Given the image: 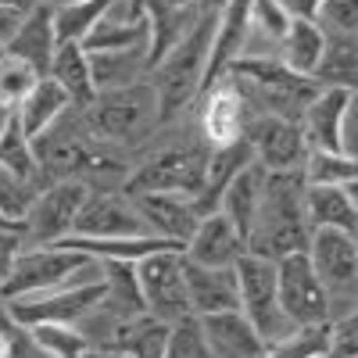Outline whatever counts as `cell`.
<instances>
[{
  "label": "cell",
  "mask_w": 358,
  "mask_h": 358,
  "mask_svg": "<svg viewBox=\"0 0 358 358\" xmlns=\"http://www.w3.org/2000/svg\"><path fill=\"white\" fill-rule=\"evenodd\" d=\"M54 47H57V36H54V8H36V11H29V15L18 22L15 36L4 43L8 54L22 57V62L33 65L40 76H47V69H50Z\"/></svg>",
  "instance_id": "cell-23"
},
{
  "label": "cell",
  "mask_w": 358,
  "mask_h": 358,
  "mask_svg": "<svg viewBox=\"0 0 358 358\" xmlns=\"http://www.w3.org/2000/svg\"><path fill=\"white\" fill-rule=\"evenodd\" d=\"M129 201H133L147 233L162 236V241H172L179 248L190 241V233L201 222L194 197H183V194H140V197H129Z\"/></svg>",
  "instance_id": "cell-16"
},
{
  "label": "cell",
  "mask_w": 358,
  "mask_h": 358,
  "mask_svg": "<svg viewBox=\"0 0 358 358\" xmlns=\"http://www.w3.org/2000/svg\"><path fill=\"white\" fill-rule=\"evenodd\" d=\"M115 0H72V4H54V36L57 43H83Z\"/></svg>",
  "instance_id": "cell-32"
},
{
  "label": "cell",
  "mask_w": 358,
  "mask_h": 358,
  "mask_svg": "<svg viewBox=\"0 0 358 358\" xmlns=\"http://www.w3.org/2000/svg\"><path fill=\"white\" fill-rule=\"evenodd\" d=\"M54 4H62V0H0V8L15 11L18 18H25L29 11H36V8H54Z\"/></svg>",
  "instance_id": "cell-44"
},
{
  "label": "cell",
  "mask_w": 358,
  "mask_h": 358,
  "mask_svg": "<svg viewBox=\"0 0 358 358\" xmlns=\"http://www.w3.org/2000/svg\"><path fill=\"white\" fill-rule=\"evenodd\" d=\"M197 104H201V143L208 151L244 140L251 115H248V104H244L241 90H236V83L229 76H222L208 94H201Z\"/></svg>",
  "instance_id": "cell-14"
},
{
  "label": "cell",
  "mask_w": 358,
  "mask_h": 358,
  "mask_svg": "<svg viewBox=\"0 0 358 358\" xmlns=\"http://www.w3.org/2000/svg\"><path fill=\"white\" fill-rule=\"evenodd\" d=\"M358 319L355 308L344 312V319L330 322V337H326V351L322 358H358Z\"/></svg>",
  "instance_id": "cell-41"
},
{
  "label": "cell",
  "mask_w": 358,
  "mask_h": 358,
  "mask_svg": "<svg viewBox=\"0 0 358 358\" xmlns=\"http://www.w3.org/2000/svg\"><path fill=\"white\" fill-rule=\"evenodd\" d=\"M11 115H15L11 108H4V104H0V133L8 129V122H11Z\"/></svg>",
  "instance_id": "cell-49"
},
{
  "label": "cell",
  "mask_w": 358,
  "mask_h": 358,
  "mask_svg": "<svg viewBox=\"0 0 358 358\" xmlns=\"http://www.w3.org/2000/svg\"><path fill=\"white\" fill-rule=\"evenodd\" d=\"M133 268H136V283L143 297V312L151 319L172 326L176 319L190 315L187 287H183V248L155 251V255L133 262Z\"/></svg>",
  "instance_id": "cell-8"
},
{
  "label": "cell",
  "mask_w": 358,
  "mask_h": 358,
  "mask_svg": "<svg viewBox=\"0 0 358 358\" xmlns=\"http://www.w3.org/2000/svg\"><path fill=\"white\" fill-rule=\"evenodd\" d=\"M305 212L312 229H358V204H355V183L351 187H308L305 183Z\"/></svg>",
  "instance_id": "cell-26"
},
{
  "label": "cell",
  "mask_w": 358,
  "mask_h": 358,
  "mask_svg": "<svg viewBox=\"0 0 358 358\" xmlns=\"http://www.w3.org/2000/svg\"><path fill=\"white\" fill-rule=\"evenodd\" d=\"M204 165H208V147L201 140H179L155 155H147L133 172H126L118 190L126 197H140V194L197 197L204 183Z\"/></svg>",
  "instance_id": "cell-5"
},
{
  "label": "cell",
  "mask_w": 358,
  "mask_h": 358,
  "mask_svg": "<svg viewBox=\"0 0 358 358\" xmlns=\"http://www.w3.org/2000/svg\"><path fill=\"white\" fill-rule=\"evenodd\" d=\"M197 8H201L204 15H215V11L222 8V0H197Z\"/></svg>",
  "instance_id": "cell-48"
},
{
  "label": "cell",
  "mask_w": 358,
  "mask_h": 358,
  "mask_svg": "<svg viewBox=\"0 0 358 358\" xmlns=\"http://www.w3.org/2000/svg\"><path fill=\"white\" fill-rule=\"evenodd\" d=\"M101 280H104V301H101V308H108L115 319L147 315V312H143V297H140V283H136L133 262L104 258V262H101Z\"/></svg>",
  "instance_id": "cell-30"
},
{
  "label": "cell",
  "mask_w": 358,
  "mask_h": 358,
  "mask_svg": "<svg viewBox=\"0 0 358 358\" xmlns=\"http://www.w3.org/2000/svg\"><path fill=\"white\" fill-rule=\"evenodd\" d=\"M162 358H212L197 315H183V319H176L169 326V341H165V355Z\"/></svg>",
  "instance_id": "cell-38"
},
{
  "label": "cell",
  "mask_w": 358,
  "mask_h": 358,
  "mask_svg": "<svg viewBox=\"0 0 358 358\" xmlns=\"http://www.w3.org/2000/svg\"><path fill=\"white\" fill-rule=\"evenodd\" d=\"M47 76L65 90V97H69L72 111L86 108L90 101L97 97L94 76H90V57H86L83 43H57V47H54V57H50Z\"/></svg>",
  "instance_id": "cell-28"
},
{
  "label": "cell",
  "mask_w": 358,
  "mask_h": 358,
  "mask_svg": "<svg viewBox=\"0 0 358 358\" xmlns=\"http://www.w3.org/2000/svg\"><path fill=\"white\" fill-rule=\"evenodd\" d=\"M18 15L15 11H8V8H0V43H8L11 36H15V29H18Z\"/></svg>",
  "instance_id": "cell-45"
},
{
  "label": "cell",
  "mask_w": 358,
  "mask_h": 358,
  "mask_svg": "<svg viewBox=\"0 0 358 358\" xmlns=\"http://www.w3.org/2000/svg\"><path fill=\"white\" fill-rule=\"evenodd\" d=\"M280 4H283V11H287L290 18H308V22H315L322 0H280Z\"/></svg>",
  "instance_id": "cell-43"
},
{
  "label": "cell",
  "mask_w": 358,
  "mask_h": 358,
  "mask_svg": "<svg viewBox=\"0 0 358 358\" xmlns=\"http://www.w3.org/2000/svg\"><path fill=\"white\" fill-rule=\"evenodd\" d=\"M36 194L40 190L33 183H25V179H18L15 172H8L4 165H0V212H4L8 219L25 226V215H29V208H33Z\"/></svg>",
  "instance_id": "cell-39"
},
{
  "label": "cell",
  "mask_w": 358,
  "mask_h": 358,
  "mask_svg": "<svg viewBox=\"0 0 358 358\" xmlns=\"http://www.w3.org/2000/svg\"><path fill=\"white\" fill-rule=\"evenodd\" d=\"M97 258L69 251L62 244H47V248H22L11 273L0 283V301H11V297H25L36 290H50L62 287L69 280H76L83 268H90Z\"/></svg>",
  "instance_id": "cell-7"
},
{
  "label": "cell",
  "mask_w": 358,
  "mask_h": 358,
  "mask_svg": "<svg viewBox=\"0 0 358 358\" xmlns=\"http://www.w3.org/2000/svg\"><path fill=\"white\" fill-rule=\"evenodd\" d=\"M251 155L265 172H294L305 165L308 143L301 133V122L290 118H276V115H251L248 129H244Z\"/></svg>",
  "instance_id": "cell-12"
},
{
  "label": "cell",
  "mask_w": 358,
  "mask_h": 358,
  "mask_svg": "<svg viewBox=\"0 0 358 358\" xmlns=\"http://www.w3.org/2000/svg\"><path fill=\"white\" fill-rule=\"evenodd\" d=\"M308 262L315 268L319 283L334 297H355V276H358V244L351 233L341 229H312L308 241Z\"/></svg>",
  "instance_id": "cell-13"
},
{
  "label": "cell",
  "mask_w": 358,
  "mask_h": 358,
  "mask_svg": "<svg viewBox=\"0 0 358 358\" xmlns=\"http://www.w3.org/2000/svg\"><path fill=\"white\" fill-rule=\"evenodd\" d=\"M76 122L94 147H101L108 155H118V151H129V147L143 143L162 126L158 97H155L151 83L104 90V94H97L86 108H79Z\"/></svg>",
  "instance_id": "cell-2"
},
{
  "label": "cell",
  "mask_w": 358,
  "mask_h": 358,
  "mask_svg": "<svg viewBox=\"0 0 358 358\" xmlns=\"http://www.w3.org/2000/svg\"><path fill=\"white\" fill-rule=\"evenodd\" d=\"M301 176L308 187H351L358 179V158L330 155V151H308Z\"/></svg>",
  "instance_id": "cell-33"
},
{
  "label": "cell",
  "mask_w": 358,
  "mask_h": 358,
  "mask_svg": "<svg viewBox=\"0 0 358 358\" xmlns=\"http://www.w3.org/2000/svg\"><path fill=\"white\" fill-rule=\"evenodd\" d=\"M90 57V76H94V90H122L133 83H147L151 76V62H147V47H122V50H94Z\"/></svg>",
  "instance_id": "cell-25"
},
{
  "label": "cell",
  "mask_w": 358,
  "mask_h": 358,
  "mask_svg": "<svg viewBox=\"0 0 358 358\" xmlns=\"http://www.w3.org/2000/svg\"><path fill=\"white\" fill-rule=\"evenodd\" d=\"M40 79H43V76H40L33 65H25L22 57H15V54L4 50V57H0V104L15 111Z\"/></svg>",
  "instance_id": "cell-37"
},
{
  "label": "cell",
  "mask_w": 358,
  "mask_h": 358,
  "mask_svg": "<svg viewBox=\"0 0 358 358\" xmlns=\"http://www.w3.org/2000/svg\"><path fill=\"white\" fill-rule=\"evenodd\" d=\"M101 301H104V280H101V262H94L62 287L11 297V301H4V312L22 330H29V326H76L90 312H97Z\"/></svg>",
  "instance_id": "cell-4"
},
{
  "label": "cell",
  "mask_w": 358,
  "mask_h": 358,
  "mask_svg": "<svg viewBox=\"0 0 358 358\" xmlns=\"http://www.w3.org/2000/svg\"><path fill=\"white\" fill-rule=\"evenodd\" d=\"M72 236H83V241H126V236H151V233L143 229L133 201L122 190L90 187L79 215L72 222Z\"/></svg>",
  "instance_id": "cell-11"
},
{
  "label": "cell",
  "mask_w": 358,
  "mask_h": 358,
  "mask_svg": "<svg viewBox=\"0 0 358 358\" xmlns=\"http://www.w3.org/2000/svg\"><path fill=\"white\" fill-rule=\"evenodd\" d=\"M86 194H90V187L79 183V179L47 183L25 215V241H36V248H47V244H57L65 236H72V222L79 215Z\"/></svg>",
  "instance_id": "cell-10"
},
{
  "label": "cell",
  "mask_w": 358,
  "mask_h": 358,
  "mask_svg": "<svg viewBox=\"0 0 358 358\" xmlns=\"http://www.w3.org/2000/svg\"><path fill=\"white\" fill-rule=\"evenodd\" d=\"M33 337V344L47 355V358H83L94 341L86 334H79L76 326H29L25 330Z\"/></svg>",
  "instance_id": "cell-36"
},
{
  "label": "cell",
  "mask_w": 358,
  "mask_h": 358,
  "mask_svg": "<svg viewBox=\"0 0 358 358\" xmlns=\"http://www.w3.org/2000/svg\"><path fill=\"white\" fill-rule=\"evenodd\" d=\"M62 4H72V0H62Z\"/></svg>",
  "instance_id": "cell-51"
},
{
  "label": "cell",
  "mask_w": 358,
  "mask_h": 358,
  "mask_svg": "<svg viewBox=\"0 0 358 358\" xmlns=\"http://www.w3.org/2000/svg\"><path fill=\"white\" fill-rule=\"evenodd\" d=\"M248 18H251V0H222V8L215 11L212 22V43H208V62H204V79L201 94H208L244 54L248 40ZM197 94V97H201Z\"/></svg>",
  "instance_id": "cell-15"
},
{
  "label": "cell",
  "mask_w": 358,
  "mask_h": 358,
  "mask_svg": "<svg viewBox=\"0 0 358 358\" xmlns=\"http://www.w3.org/2000/svg\"><path fill=\"white\" fill-rule=\"evenodd\" d=\"M83 358H129V355H122V351H111V348H90Z\"/></svg>",
  "instance_id": "cell-46"
},
{
  "label": "cell",
  "mask_w": 358,
  "mask_h": 358,
  "mask_svg": "<svg viewBox=\"0 0 358 358\" xmlns=\"http://www.w3.org/2000/svg\"><path fill=\"white\" fill-rule=\"evenodd\" d=\"M0 57H4V43H0Z\"/></svg>",
  "instance_id": "cell-50"
},
{
  "label": "cell",
  "mask_w": 358,
  "mask_h": 358,
  "mask_svg": "<svg viewBox=\"0 0 358 358\" xmlns=\"http://www.w3.org/2000/svg\"><path fill=\"white\" fill-rule=\"evenodd\" d=\"M262 183H265V169H262L258 162H248L241 172L229 179V187L222 190L219 208H215V212H222V215L233 222V229L244 236V244H248V236H251V229H255V222H258Z\"/></svg>",
  "instance_id": "cell-22"
},
{
  "label": "cell",
  "mask_w": 358,
  "mask_h": 358,
  "mask_svg": "<svg viewBox=\"0 0 358 358\" xmlns=\"http://www.w3.org/2000/svg\"><path fill=\"white\" fill-rule=\"evenodd\" d=\"M355 72H358L355 36H326V50L312 83L319 90H355Z\"/></svg>",
  "instance_id": "cell-31"
},
{
  "label": "cell",
  "mask_w": 358,
  "mask_h": 358,
  "mask_svg": "<svg viewBox=\"0 0 358 358\" xmlns=\"http://www.w3.org/2000/svg\"><path fill=\"white\" fill-rule=\"evenodd\" d=\"M244 251H248L244 236L233 229V222L222 212L201 215L197 229L183 244V258L194 262V265H204V268H233Z\"/></svg>",
  "instance_id": "cell-19"
},
{
  "label": "cell",
  "mask_w": 358,
  "mask_h": 358,
  "mask_svg": "<svg viewBox=\"0 0 358 358\" xmlns=\"http://www.w3.org/2000/svg\"><path fill=\"white\" fill-rule=\"evenodd\" d=\"M290 22L294 18L283 11L280 0H251V18H248V40H244V47H251L255 40H262L268 47H280V40L287 36Z\"/></svg>",
  "instance_id": "cell-35"
},
{
  "label": "cell",
  "mask_w": 358,
  "mask_h": 358,
  "mask_svg": "<svg viewBox=\"0 0 358 358\" xmlns=\"http://www.w3.org/2000/svg\"><path fill=\"white\" fill-rule=\"evenodd\" d=\"M326 36H355L358 29V0H322L315 15Z\"/></svg>",
  "instance_id": "cell-40"
},
{
  "label": "cell",
  "mask_w": 358,
  "mask_h": 358,
  "mask_svg": "<svg viewBox=\"0 0 358 358\" xmlns=\"http://www.w3.org/2000/svg\"><path fill=\"white\" fill-rule=\"evenodd\" d=\"M72 111L69 97H65V90L57 86L50 76H43L33 90H29V97L15 108V118H18V129L29 136V143L40 140L50 126H57L62 118Z\"/></svg>",
  "instance_id": "cell-24"
},
{
  "label": "cell",
  "mask_w": 358,
  "mask_h": 358,
  "mask_svg": "<svg viewBox=\"0 0 358 358\" xmlns=\"http://www.w3.org/2000/svg\"><path fill=\"white\" fill-rule=\"evenodd\" d=\"M0 233H22V236H25V226L15 222V219H8L4 212H0Z\"/></svg>",
  "instance_id": "cell-47"
},
{
  "label": "cell",
  "mask_w": 358,
  "mask_h": 358,
  "mask_svg": "<svg viewBox=\"0 0 358 358\" xmlns=\"http://www.w3.org/2000/svg\"><path fill=\"white\" fill-rule=\"evenodd\" d=\"M233 276H236V312L255 326V334L268 348L287 341L297 326L280 308V297H276V262L244 251L241 258H236V265H233Z\"/></svg>",
  "instance_id": "cell-6"
},
{
  "label": "cell",
  "mask_w": 358,
  "mask_h": 358,
  "mask_svg": "<svg viewBox=\"0 0 358 358\" xmlns=\"http://www.w3.org/2000/svg\"><path fill=\"white\" fill-rule=\"evenodd\" d=\"M22 248H25L22 233H0V283H4V276L11 273V265H15Z\"/></svg>",
  "instance_id": "cell-42"
},
{
  "label": "cell",
  "mask_w": 358,
  "mask_h": 358,
  "mask_svg": "<svg viewBox=\"0 0 358 358\" xmlns=\"http://www.w3.org/2000/svg\"><path fill=\"white\" fill-rule=\"evenodd\" d=\"M201 334L212 358H265L268 344L255 334V326L241 312H219L201 319Z\"/></svg>",
  "instance_id": "cell-21"
},
{
  "label": "cell",
  "mask_w": 358,
  "mask_h": 358,
  "mask_svg": "<svg viewBox=\"0 0 358 358\" xmlns=\"http://www.w3.org/2000/svg\"><path fill=\"white\" fill-rule=\"evenodd\" d=\"M147 22V62L151 69L201 22L197 0H140Z\"/></svg>",
  "instance_id": "cell-17"
},
{
  "label": "cell",
  "mask_w": 358,
  "mask_h": 358,
  "mask_svg": "<svg viewBox=\"0 0 358 358\" xmlns=\"http://www.w3.org/2000/svg\"><path fill=\"white\" fill-rule=\"evenodd\" d=\"M183 287H187V305L190 315H219L236 312V276L233 268H204L183 258Z\"/></svg>",
  "instance_id": "cell-20"
},
{
  "label": "cell",
  "mask_w": 358,
  "mask_h": 358,
  "mask_svg": "<svg viewBox=\"0 0 358 358\" xmlns=\"http://www.w3.org/2000/svg\"><path fill=\"white\" fill-rule=\"evenodd\" d=\"M212 22H215V15H201V22L151 69V90L158 97L162 126L179 118L190 104H197L204 62H208V43H212Z\"/></svg>",
  "instance_id": "cell-3"
},
{
  "label": "cell",
  "mask_w": 358,
  "mask_h": 358,
  "mask_svg": "<svg viewBox=\"0 0 358 358\" xmlns=\"http://www.w3.org/2000/svg\"><path fill=\"white\" fill-rule=\"evenodd\" d=\"M355 104V90H319L301 115V133L308 151L344 155V115Z\"/></svg>",
  "instance_id": "cell-18"
},
{
  "label": "cell",
  "mask_w": 358,
  "mask_h": 358,
  "mask_svg": "<svg viewBox=\"0 0 358 358\" xmlns=\"http://www.w3.org/2000/svg\"><path fill=\"white\" fill-rule=\"evenodd\" d=\"M0 165H4L8 172H15L18 179H25V183L40 187V165H36V151L33 143H29V136L18 129V118L11 115L8 129L0 133Z\"/></svg>",
  "instance_id": "cell-34"
},
{
  "label": "cell",
  "mask_w": 358,
  "mask_h": 358,
  "mask_svg": "<svg viewBox=\"0 0 358 358\" xmlns=\"http://www.w3.org/2000/svg\"><path fill=\"white\" fill-rule=\"evenodd\" d=\"M312 226L305 212V176L294 172H265L258 222L248 236V251L268 262H280L287 255L308 251Z\"/></svg>",
  "instance_id": "cell-1"
},
{
  "label": "cell",
  "mask_w": 358,
  "mask_h": 358,
  "mask_svg": "<svg viewBox=\"0 0 358 358\" xmlns=\"http://www.w3.org/2000/svg\"><path fill=\"white\" fill-rule=\"evenodd\" d=\"M276 297L283 315L301 330V326H322L330 322V294L319 283L308 255H287L276 262Z\"/></svg>",
  "instance_id": "cell-9"
},
{
  "label": "cell",
  "mask_w": 358,
  "mask_h": 358,
  "mask_svg": "<svg viewBox=\"0 0 358 358\" xmlns=\"http://www.w3.org/2000/svg\"><path fill=\"white\" fill-rule=\"evenodd\" d=\"M169 341V322H158L151 315H133V319H115L111 337L94 348H111L129 358H162Z\"/></svg>",
  "instance_id": "cell-27"
},
{
  "label": "cell",
  "mask_w": 358,
  "mask_h": 358,
  "mask_svg": "<svg viewBox=\"0 0 358 358\" xmlns=\"http://www.w3.org/2000/svg\"><path fill=\"white\" fill-rule=\"evenodd\" d=\"M322 50H326V33L319 29V22H308V18H294L287 36L280 40L276 47V57L294 72V76H305L312 79L319 62H322Z\"/></svg>",
  "instance_id": "cell-29"
}]
</instances>
